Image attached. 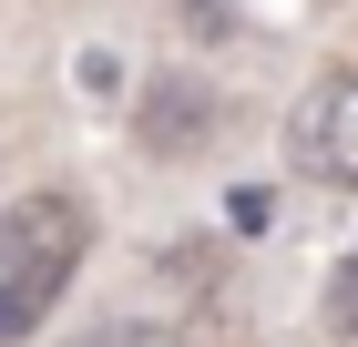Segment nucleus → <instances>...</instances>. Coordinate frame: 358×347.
<instances>
[{
    "label": "nucleus",
    "instance_id": "nucleus-1",
    "mask_svg": "<svg viewBox=\"0 0 358 347\" xmlns=\"http://www.w3.org/2000/svg\"><path fill=\"white\" fill-rule=\"evenodd\" d=\"M83 205L72 194H21V205L0 214V347H21L31 327L62 307V286H72V266H83Z\"/></svg>",
    "mask_w": 358,
    "mask_h": 347
},
{
    "label": "nucleus",
    "instance_id": "nucleus-2",
    "mask_svg": "<svg viewBox=\"0 0 358 347\" xmlns=\"http://www.w3.org/2000/svg\"><path fill=\"white\" fill-rule=\"evenodd\" d=\"M287 154H297V174L358 194V72H317L307 82L297 123H287Z\"/></svg>",
    "mask_w": 358,
    "mask_h": 347
},
{
    "label": "nucleus",
    "instance_id": "nucleus-3",
    "mask_svg": "<svg viewBox=\"0 0 358 347\" xmlns=\"http://www.w3.org/2000/svg\"><path fill=\"white\" fill-rule=\"evenodd\" d=\"M143 133H154V143L205 133V92H194V82H164V112H143Z\"/></svg>",
    "mask_w": 358,
    "mask_h": 347
},
{
    "label": "nucleus",
    "instance_id": "nucleus-4",
    "mask_svg": "<svg viewBox=\"0 0 358 347\" xmlns=\"http://www.w3.org/2000/svg\"><path fill=\"white\" fill-rule=\"evenodd\" d=\"M83 347H164V327H134V317H123V327H92Z\"/></svg>",
    "mask_w": 358,
    "mask_h": 347
},
{
    "label": "nucleus",
    "instance_id": "nucleus-5",
    "mask_svg": "<svg viewBox=\"0 0 358 347\" xmlns=\"http://www.w3.org/2000/svg\"><path fill=\"white\" fill-rule=\"evenodd\" d=\"M328 327H358V256L338 266V296H328Z\"/></svg>",
    "mask_w": 358,
    "mask_h": 347
}]
</instances>
